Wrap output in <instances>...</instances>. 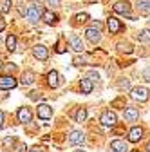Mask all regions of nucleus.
Instances as JSON below:
<instances>
[{
    "mask_svg": "<svg viewBox=\"0 0 150 152\" xmlns=\"http://www.w3.org/2000/svg\"><path fill=\"white\" fill-rule=\"evenodd\" d=\"M130 96H132L136 102H146L150 98V92L146 87H134L132 92H130Z\"/></svg>",
    "mask_w": 150,
    "mask_h": 152,
    "instance_id": "f257e3e1",
    "label": "nucleus"
},
{
    "mask_svg": "<svg viewBox=\"0 0 150 152\" xmlns=\"http://www.w3.org/2000/svg\"><path fill=\"white\" fill-rule=\"evenodd\" d=\"M101 123L105 127H114L118 123V116H116V112L114 110H105L101 114Z\"/></svg>",
    "mask_w": 150,
    "mask_h": 152,
    "instance_id": "f03ea898",
    "label": "nucleus"
},
{
    "mask_svg": "<svg viewBox=\"0 0 150 152\" xmlns=\"http://www.w3.org/2000/svg\"><path fill=\"white\" fill-rule=\"evenodd\" d=\"M42 13L44 11H40V7L38 6H29L27 7V15H25V18H27V20L29 22H38V18H42Z\"/></svg>",
    "mask_w": 150,
    "mask_h": 152,
    "instance_id": "7ed1b4c3",
    "label": "nucleus"
},
{
    "mask_svg": "<svg viewBox=\"0 0 150 152\" xmlns=\"http://www.w3.org/2000/svg\"><path fill=\"white\" fill-rule=\"evenodd\" d=\"M101 29H96V27H89L87 31H85V38L90 42V44H98L100 40H101V33H100Z\"/></svg>",
    "mask_w": 150,
    "mask_h": 152,
    "instance_id": "20e7f679",
    "label": "nucleus"
},
{
    "mask_svg": "<svg viewBox=\"0 0 150 152\" xmlns=\"http://www.w3.org/2000/svg\"><path fill=\"white\" fill-rule=\"evenodd\" d=\"M112 7H114V13H118V15L130 16V7H132V6H130V4L127 2V0H121V2H116Z\"/></svg>",
    "mask_w": 150,
    "mask_h": 152,
    "instance_id": "39448f33",
    "label": "nucleus"
},
{
    "mask_svg": "<svg viewBox=\"0 0 150 152\" xmlns=\"http://www.w3.org/2000/svg\"><path fill=\"white\" fill-rule=\"evenodd\" d=\"M33 56L36 60H47V56H49V51H47V47L45 45H42V44H38V45H34L33 47Z\"/></svg>",
    "mask_w": 150,
    "mask_h": 152,
    "instance_id": "423d86ee",
    "label": "nucleus"
},
{
    "mask_svg": "<svg viewBox=\"0 0 150 152\" xmlns=\"http://www.w3.org/2000/svg\"><path fill=\"white\" fill-rule=\"evenodd\" d=\"M69 44H71V49L72 51H76V53H83V42H82V38L78 34H71L69 36Z\"/></svg>",
    "mask_w": 150,
    "mask_h": 152,
    "instance_id": "0eeeda50",
    "label": "nucleus"
},
{
    "mask_svg": "<svg viewBox=\"0 0 150 152\" xmlns=\"http://www.w3.org/2000/svg\"><path fill=\"white\" fill-rule=\"evenodd\" d=\"M16 118H18L20 123H29L33 120V114H31V110L27 107H20V109L16 110Z\"/></svg>",
    "mask_w": 150,
    "mask_h": 152,
    "instance_id": "6e6552de",
    "label": "nucleus"
},
{
    "mask_svg": "<svg viewBox=\"0 0 150 152\" xmlns=\"http://www.w3.org/2000/svg\"><path fill=\"white\" fill-rule=\"evenodd\" d=\"M38 118L40 120H51L52 118V107H49L47 103H42V105H38Z\"/></svg>",
    "mask_w": 150,
    "mask_h": 152,
    "instance_id": "1a4fd4ad",
    "label": "nucleus"
},
{
    "mask_svg": "<svg viewBox=\"0 0 150 152\" xmlns=\"http://www.w3.org/2000/svg\"><path fill=\"white\" fill-rule=\"evenodd\" d=\"M16 87V80L9 74L0 76V89H15Z\"/></svg>",
    "mask_w": 150,
    "mask_h": 152,
    "instance_id": "9d476101",
    "label": "nucleus"
},
{
    "mask_svg": "<svg viewBox=\"0 0 150 152\" xmlns=\"http://www.w3.org/2000/svg\"><path fill=\"white\" fill-rule=\"evenodd\" d=\"M107 27H108V31L112 33V34H116V33H119L121 29H123V26L119 24V20L116 16H110L108 20H107Z\"/></svg>",
    "mask_w": 150,
    "mask_h": 152,
    "instance_id": "9b49d317",
    "label": "nucleus"
},
{
    "mask_svg": "<svg viewBox=\"0 0 150 152\" xmlns=\"http://www.w3.org/2000/svg\"><path fill=\"white\" fill-rule=\"evenodd\" d=\"M83 141H85V136H83L82 130H72L69 134V143L71 145H82Z\"/></svg>",
    "mask_w": 150,
    "mask_h": 152,
    "instance_id": "f8f14e48",
    "label": "nucleus"
},
{
    "mask_svg": "<svg viewBox=\"0 0 150 152\" xmlns=\"http://www.w3.org/2000/svg\"><path fill=\"white\" fill-rule=\"evenodd\" d=\"M141 138H143V129L141 127H134V129L128 130V141L130 143H138Z\"/></svg>",
    "mask_w": 150,
    "mask_h": 152,
    "instance_id": "ddd939ff",
    "label": "nucleus"
},
{
    "mask_svg": "<svg viewBox=\"0 0 150 152\" xmlns=\"http://www.w3.org/2000/svg\"><path fill=\"white\" fill-rule=\"evenodd\" d=\"M123 116H125L127 121H136V120L139 118V110H138L136 107H127L125 112H123Z\"/></svg>",
    "mask_w": 150,
    "mask_h": 152,
    "instance_id": "4468645a",
    "label": "nucleus"
},
{
    "mask_svg": "<svg viewBox=\"0 0 150 152\" xmlns=\"http://www.w3.org/2000/svg\"><path fill=\"white\" fill-rule=\"evenodd\" d=\"M47 83H49V87L56 89V87L60 85V74L56 72V71H49L47 72Z\"/></svg>",
    "mask_w": 150,
    "mask_h": 152,
    "instance_id": "2eb2a0df",
    "label": "nucleus"
},
{
    "mask_svg": "<svg viewBox=\"0 0 150 152\" xmlns=\"http://www.w3.org/2000/svg\"><path fill=\"white\" fill-rule=\"evenodd\" d=\"M136 7L139 15H150V0H136Z\"/></svg>",
    "mask_w": 150,
    "mask_h": 152,
    "instance_id": "dca6fc26",
    "label": "nucleus"
},
{
    "mask_svg": "<svg viewBox=\"0 0 150 152\" xmlns=\"http://www.w3.org/2000/svg\"><path fill=\"white\" fill-rule=\"evenodd\" d=\"M110 148L114 150V152H128V145L121 140H114L110 143Z\"/></svg>",
    "mask_w": 150,
    "mask_h": 152,
    "instance_id": "f3484780",
    "label": "nucleus"
},
{
    "mask_svg": "<svg viewBox=\"0 0 150 152\" xmlns=\"http://www.w3.org/2000/svg\"><path fill=\"white\" fill-rule=\"evenodd\" d=\"M92 80L90 78H82L80 80V89H82V92L83 94H89V92H92Z\"/></svg>",
    "mask_w": 150,
    "mask_h": 152,
    "instance_id": "a211bd4d",
    "label": "nucleus"
},
{
    "mask_svg": "<svg viewBox=\"0 0 150 152\" xmlns=\"http://www.w3.org/2000/svg\"><path fill=\"white\" fill-rule=\"evenodd\" d=\"M34 78H36V76H34L33 71H25V72L22 74V78H20V83H22V85H31V83L34 82Z\"/></svg>",
    "mask_w": 150,
    "mask_h": 152,
    "instance_id": "6ab92c4d",
    "label": "nucleus"
},
{
    "mask_svg": "<svg viewBox=\"0 0 150 152\" xmlns=\"http://www.w3.org/2000/svg\"><path fill=\"white\" fill-rule=\"evenodd\" d=\"M42 20H44L45 24H54L56 20H58V16H56L52 11H44V13H42Z\"/></svg>",
    "mask_w": 150,
    "mask_h": 152,
    "instance_id": "aec40b11",
    "label": "nucleus"
},
{
    "mask_svg": "<svg viewBox=\"0 0 150 152\" xmlns=\"http://www.w3.org/2000/svg\"><path fill=\"white\" fill-rule=\"evenodd\" d=\"M6 47H7L9 53H11V51H16V36H15V34H9V36L6 38Z\"/></svg>",
    "mask_w": 150,
    "mask_h": 152,
    "instance_id": "412c9836",
    "label": "nucleus"
},
{
    "mask_svg": "<svg viewBox=\"0 0 150 152\" xmlns=\"http://www.w3.org/2000/svg\"><path fill=\"white\" fill-rule=\"evenodd\" d=\"M74 120H76L78 123L85 121V120H87V109H83V107H82V109H78V110H76V114H74Z\"/></svg>",
    "mask_w": 150,
    "mask_h": 152,
    "instance_id": "4be33fe9",
    "label": "nucleus"
},
{
    "mask_svg": "<svg viewBox=\"0 0 150 152\" xmlns=\"http://www.w3.org/2000/svg\"><path fill=\"white\" fill-rule=\"evenodd\" d=\"M118 51L130 54V53H132L134 49H132V44H128V42H119V44H118Z\"/></svg>",
    "mask_w": 150,
    "mask_h": 152,
    "instance_id": "5701e85b",
    "label": "nucleus"
},
{
    "mask_svg": "<svg viewBox=\"0 0 150 152\" xmlns=\"http://www.w3.org/2000/svg\"><path fill=\"white\" fill-rule=\"evenodd\" d=\"M13 7L11 0H0V13H9Z\"/></svg>",
    "mask_w": 150,
    "mask_h": 152,
    "instance_id": "b1692460",
    "label": "nucleus"
},
{
    "mask_svg": "<svg viewBox=\"0 0 150 152\" xmlns=\"http://www.w3.org/2000/svg\"><path fill=\"white\" fill-rule=\"evenodd\" d=\"M139 40L141 42H146V44L150 42V29H141L139 31Z\"/></svg>",
    "mask_w": 150,
    "mask_h": 152,
    "instance_id": "393cba45",
    "label": "nucleus"
},
{
    "mask_svg": "<svg viewBox=\"0 0 150 152\" xmlns=\"http://www.w3.org/2000/svg\"><path fill=\"white\" fill-rule=\"evenodd\" d=\"M118 87L123 89V91H128V89H130V80H127V78H119V80H118Z\"/></svg>",
    "mask_w": 150,
    "mask_h": 152,
    "instance_id": "a878e982",
    "label": "nucleus"
},
{
    "mask_svg": "<svg viewBox=\"0 0 150 152\" xmlns=\"http://www.w3.org/2000/svg\"><path fill=\"white\" fill-rule=\"evenodd\" d=\"M74 20H78V22H82V24H83V22H87V20H89V15H87V13H80V15L74 16Z\"/></svg>",
    "mask_w": 150,
    "mask_h": 152,
    "instance_id": "bb28decb",
    "label": "nucleus"
},
{
    "mask_svg": "<svg viewBox=\"0 0 150 152\" xmlns=\"http://www.w3.org/2000/svg\"><path fill=\"white\" fill-rule=\"evenodd\" d=\"M72 64H74V65H85V64H87V60L83 58V56H76V58L72 60Z\"/></svg>",
    "mask_w": 150,
    "mask_h": 152,
    "instance_id": "cd10ccee",
    "label": "nucleus"
},
{
    "mask_svg": "<svg viewBox=\"0 0 150 152\" xmlns=\"http://www.w3.org/2000/svg\"><path fill=\"white\" fill-rule=\"evenodd\" d=\"M45 4L51 6V7H58L60 6V0H45Z\"/></svg>",
    "mask_w": 150,
    "mask_h": 152,
    "instance_id": "c85d7f7f",
    "label": "nucleus"
},
{
    "mask_svg": "<svg viewBox=\"0 0 150 152\" xmlns=\"http://www.w3.org/2000/svg\"><path fill=\"white\" fill-rule=\"evenodd\" d=\"M13 143H15V138H6V140H4V147H6V148H7V147L11 148Z\"/></svg>",
    "mask_w": 150,
    "mask_h": 152,
    "instance_id": "c756f323",
    "label": "nucleus"
},
{
    "mask_svg": "<svg viewBox=\"0 0 150 152\" xmlns=\"http://www.w3.org/2000/svg\"><path fill=\"white\" fill-rule=\"evenodd\" d=\"M89 78H90V80H98V78H100V74L94 72V71H90V72H89Z\"/></svg>",
    "mask_w": 150,
    "mask_h": 152,
    "instance_id": "7c9ffc66",
    "label": "nucleus"
},
{
    "mask_svg": "<svg viewBox=\"0 0 150 152\" xmlns=\"http://www.w3.org/2000/svg\"><path fill=\"white\" fill-rule=\"evenodd\" d=\"M4 29H6V20H4L2 16H0V33H2Z\"/></svg>",
    "mask_w": 150,
    "mask_h": 152,
    "instance_id": "2f4dec72",
    "label": "nucleus"
},
{
    "mask_svg": "<svg viewBox=\"0 0 150 152\" xmlns=\"http://www.w3.org/2000/svg\"><path fill=\"white\" fill-rule=\"evenodd\" d=\"M29 98H31V100H36V98H40V94H36V91H31Z\"/></svg>",
    "mask_w": 150,
    "mask_h": 152,
    "instance_id": "473e14b6",
    "label": "nucleus"
},
{
    "mask_svg": "<svg viewBox=\"0 0 150 152\" xmlns=\"http://www.w3.org/2000/svg\"><path fill=\"white\" fill-rule=\"evenodd\" d=\"M4 118H6V116H4V112H2V110H0V129H2V127H4Z\"/></svg>",
    "mask_w": 150,
    "mask_h": 152,
    "instance_id": "72a5a7b5",
    "label": "nucleus"
},
{
    "mask_svg": "<svg viewBox=\"0 0 150 152\" xmlns=\"http://www.w3.org/2000/svg\"><path fill=\"white\" fill-rule=\"evenodd\" d=\"M92 27H96V29H101L103 26H101V22H92Z\"/></svg>",
    "mask_w": 150,
    "mask_h": 152,
    "instance_id": "f704fd0d",
    "label": "nucleus"
},
{
    "mask_svg": "<svg viewBox=\"0 0 150 152\" xmlns=\"http://www.w3.org/2000/svg\"><path fill=\"white\" fill-rule=\"evenodd\" d=\"M29 152H44V150H42V148H40V147H34V148H31V150H29Z\"/></svg>",
    "mask_w": 150,
    "mask_h": 152,
    "instance_id": "c9c22d12",
    "label": "nucleus"
},
{
    "mask_svg": "<svg viewBox=\"0 0 150 152\" xmlns=\"http://www.w3.org/2000/svg\"><path fill=\"white\" fill-rule=\"evenodd\" d=\"M146 152H150V141H148V145H146Z\"/></svg>",
    "mask_w": 150,
    "mask_h": 152,
    "instance_id": "e433bc0d",
    "label": "nucleus"
},
{
    "mask_svg": "<svg viewBox=\"0 0 150 152\" xmlns=\"http://www.w3.org/2000/svg\"><path fill=\"white\" fill-rule=\"evenodd\" d=\"M74 152H85V150H74Z\"/></svg>",
    "mask_w": 150,
    "mask_h": 152,
    "instance_id": "4c0bfd02",
    "label": "nucleus"
},
{
    "mask_svg": "<svg viewBox=\"0 0 150 152\" xmlns=\"http://www.w3.org/2000/svg\"><path fill=\"white\" fill-rule=\"evenodd\" d=\"M0 69H2V62H0Z\"/></svg>",
    "mask_w": 150,
    "mask_h": 152,
    "instance_id": "58836bf2",
    "label": "nucleus"
},
{
    "mask_svg": "<svg viewBox=\"0 0 150 152\" xmlns=\"http://www.w3.org/2000/svg\"><path fill=\"white\" fill-rule=\"evenodd\" d=\"M148 24H150V18H148Z\"/></svg>",
    "mask_w": 150,
    "mask_h": 152,
    "instance_id": "ea45409f",
    "label": "nucleus"
}]
</instances>
